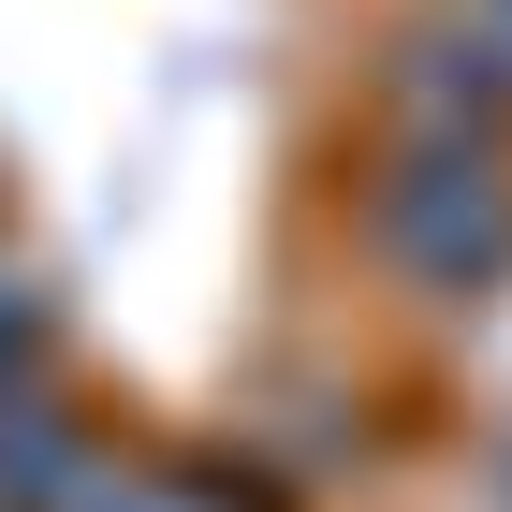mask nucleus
<instances>
[{
  "instance_id": "nucleus-1",
  "label": "nucleus",
  "mask_w": 512,
  "mask_h": 512,
  "mask_svg": "<svg viewBox=\"0 0 512 512\" xmlns=\"http://www.w3.org/2000/svg\"><path fill=\"white\" fill-rule=\"evenodd\" d=\"M395 249L425 278H498L512 264V205L483 161H410V191H395Z\"/></svg>"
},
{
  "instance_id": "nucleus-3",
  "label": "nucleus",
  "mask_w": 512,
  "mask_h": 512,
  "mask_svg": "<svg viewBox=\"0 0 512 512\" xmlns=\"http://www.w3.org/2000/svg\"><path fill=\"white\" fill-rule=\"evenodd\" d=\"M30 366H44V293H30V278H0V410H15Z\"/></svg>"
},
{
  "instance_id": "nucleus-2",
  "label": "nucleus",
  "mask_w": 512,
  "mask_h": 512,
  "mask_svg": "<svg viewBox=\"0 0 512 512\" xmlns=\"http://www.w3.org/2000/svg\"><path fill=\"white\" fill-rule=\"evenodd\" d=\"M88 512H264V483H235V469H161V483H118V498H88Z\"/></svg>"
}]
</instances>
